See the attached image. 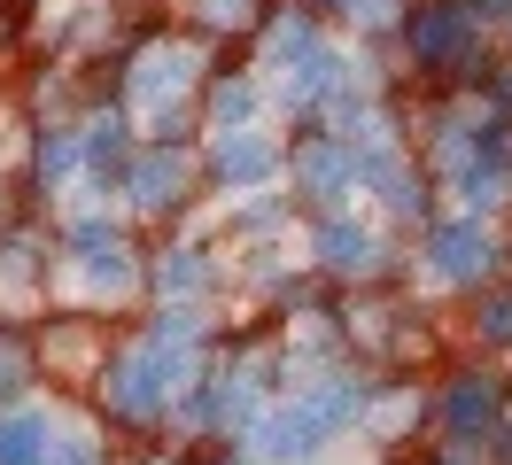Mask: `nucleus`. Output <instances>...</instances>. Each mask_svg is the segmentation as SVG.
I'll return each instance as SVG.
<instances>
[{
	"mask_svg": "<svg viewBox=\"0 0 512 465\" xmlns=\"http://www.w3.org/2000/svg\"><path fill=\"white\" fill-rule=\"evenodd\" d=\"M334 411H350V388H326V396L295 403V411H288V427H272V434H264V442H272V458H303V450H319L326 434L342 427Z\"/></svg>",
	"mask_w": 512,
	"mask_h": 465,
	"instance_id": "1",
	"label": "nucleus"
},
{
	"mask_svg": "<svg viewBox=\"0 0 512 465\" xmlns=\"http://www.w3.org/2000/svg\"><path fill=\"white\" fill-rule=\"evenodd\" d=\"M489 256H497V248H489V233H474V225H443V233H435V264L458 272V279H474Z\"/></svg>",
	"mask_w": 512,
	"mask_h": 465,
	"instance_id": "2",
	"label": "nucleus"
},
{
	"mask_svg": "<svg viewBox=\"0 0 512 465\" xmlns=\"http://www.w3.org/2000/svg\"><path fill=\"white\" fill-rule=\"evenodd\" d=\"M412 39H419V55H427V62H450V55H458V39H466V16H458V8H435V16H419Z\"/></svg>",
	"mask_w": 512,
	"mask_h": 465,
	"instance_id": "3",
	"label": "nucleus"
},
{
	"mask_svg": "<svg viewBox=\"0 0 512 465\" xmlns=\"http://www.w3.org/2000/svg\"><path fill=\"white\" fill-rule=\"evenodd\" d=\"M0 465H47V419H8L0 427Z\"/></svg>",
	"mask_w": 512,
	"mask_h": 465,
	"instance_id": "4",
	"label": "nucleus"
},
{
	"mask_svg": "<svg viewBox=\"0 0 512 465\" xmlns=\"http://www.w3.org/2000/svg\"><path fill=\"white\" fill-rule=\"evenodd\" d=\"M264 171H272V148H264V140H241V148L225 140V155H218V179H233V186H256Z\"/></svg>",
	"mask_w": 512,
	"mask_h": 465,
	"instance_id": "5",
	"label": "nucleus"
},
{
	"mask_svg": "<svg viewBox=\"0 0 512 465\" xmlns=\"http://www.w3.org/2000/svg\"><path fill=\"white\" fill-rule=\"evenodd\" d=\"M179 179H187V163H179V155H156V163H140V186H132V194L156 210V202H171V194H179Z\"/></svg>",
	"mask_w": 512,
	"mask_h": 465,
	"instance_id": "6",
	"label": "nucleus"
},
{
	"mask_svg": "<svg viewBox=\"0 0 512 465\" xmlns=\"http://www.w3.org/2000/svg\"><path fill=\"white\" fill-rule=\"evenodd\" d=\"M86 279L117 295V287H132V256H125V248H101V241H86Z\"/></svg>",
	"mask_w": 512,
	"mask_h": 465,
	"instance_id": "7",
	"label": "nucleus"
},
{
	"mask_svg": "<svg viewBox=\"0 0 512 465\" xmlns=\"http://www.w3.org/2000/svg\"><path fill=\"white\" fill-rule=\"evenodd\" d=\"M342 179H350V171H342V155H334V148L303 155V186H311V194H342Z\"/></svg>",
	"mask_w": 512,
	"mask_h": 465,
	"instance_id": "8",
	"label": "nucleus"
},
{
	"mask_svg": "<svg viewBox=\"0 0 512 465\" xmlns=\"http://www.w3.org/2000/svg\"><path fill=\"white\" fill-rule=\"evenodd\" d=\"M326 256H334V264H373L381 248L365 241V233H350V225H326Z\"/></svg>",
	"mask_w": 512,
	"mask_h": 465,
	"instance_id": "9",
	"label": "nucleus"
},
{
	"mask_svg": "<svg viewBox=\"0 0 512 465\" xmlns=\"http://www.w3.org/2000/svg\"><path fill=\"white\" fill-rule=\"evenodd\" d=\"M249 109H256L249 86H225V93H218V124H249Z\"/></svg>",
	"mask_w": 512,
	"mask_h": 465,
	"instance_id": "10",
	"label": "nucleus"
},
{
	"mask_svg": "<svg viewBox=\"0 0 512 465\" xmlns=\"http://www.w3.org/2000/svg\"><path fill=\"white\" fill-rule=\"evenodd\" d=\"M481 326H489V334H512V303H497L489 318H481Z\"/></svg>",
	"mask_w": 512,
	"mask_h": 465,
	"instance_id": "11",
	"label": "nucleus"
}]
</instances>
